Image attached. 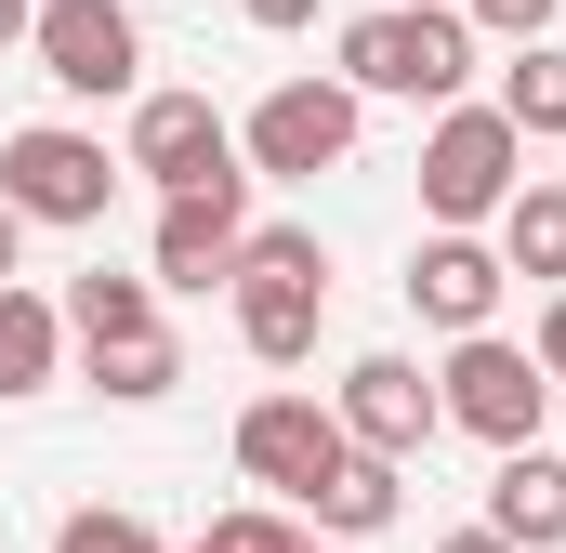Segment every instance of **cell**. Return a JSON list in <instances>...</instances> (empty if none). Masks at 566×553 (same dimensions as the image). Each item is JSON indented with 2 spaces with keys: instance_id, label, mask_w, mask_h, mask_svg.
Here are the masks:
<instances>
[{
  "instance_id": "6da1fadb",
  "label": "cell",
  "mask_w": 566,
  "mask_h": 553,
  "mask_svg": "<svg viewBox=\"0 0 566 553\" xmlns=\"http://www.w3.org/2000/svg\"><path fill=\"white\" fill-rule=\"evenodd\" d=\"M461 80H474L461 0H382V13L343 27V93H356V106H369V93H396V106H461Z\"/></svg>"
},
{
  "instance_id": "7a4b0ae2",
  "label": "cell",
  "mask_w": 566,
  "mask_h": 553,
  "mask_svg": "<svg viewBox=\"0 0 566 553\" xmlns=\"http://www.w3.org/2000/svg\"><path fill=\"white\" fill-rule=\"evenodd\" d=\"M224 303H238V343H251L264 369H303L316 330H329V238H316V225H251Z\"/></svg>"
},
{
  "instance_id": "3957f363",
  "label": "cell",
  "mask_w": 566,
  "mask_h": 553,
  "mask_svg": "<svg viewBox=\"0 0 566 553\" xmlns=\"http://www.w3.org/2000/svg\"><path fill=\"white\" fill-rule=\"evenodd\" d=\"M514 185H527V145H514L501 106H434V133H422V211H434V238L501 225Z\"/></svg>"
},
{
  "instance_id": "277c9868",
  "label": "cell",
  "mask_w": 566,
  "mask_h": 553,
  "mask_svg": "<svg viewBox=\"0 0 566 553\" xmlns=\"http://www.w3.org/2000/svg\"><path fill=\"white\" fill-rule=\"evenodd\" d=\"M356 119H369V106H356L343 80H277V93L238 119V171H251V185H316V171L356 158Z\"/></svg>"
},
{
  "instance_id": "5b68a950",
  "label": "cell",
  "mask_w": 566,
  "mask_h": 553,
  "mask_svg": "<svg viewBox=\"0 0 566 553\" xmlns=\"http://www.w3.org/2000/svg\"><path fill=\"white\" fill-rule=\"evenodd\" d=\"M106 198H119V158L93 133H66V119L0 133V211L13 225H106Z\"/></svg>"
},
{
  "instance_id": "8992f818",
  "label": "cell",
  "mask_w": 566,
  "mask_h": 553,
  "mask_svg": "<svg viewBox=\"0 0 566 553\" xmlns=\"http://www.w3.org/2000/svg\"><path fill=\"white\" fill-rule=\"evenodd\" d=\"M119 171H145L158 198H211V185H251V171H238V119H224L211 93H133Z\"/></svg>"
},
{
  "instance_id": "52a82bcc",
  "label": "cell",
  "mask_w": 566,
  "mask_h": 553,
  "mask_svg": "<svg viewBox=\"0 0 566 553\" xmlns=\"http://www.w3.org/2000/svg\"><path fill=\"white\" fill-rule=\"evenodd\" d=\"M434 409L461 421V435H488V448H541L554 383H541V356H527V343L474 330V343H448V369H434Z\"/></svg>"
},
{
  "instance_id": "ba28073f",
  "label": "cell",
  "mask_w": 566,
  "mask_h": 553,
  "mask_svg": "<svg viewBox=\"0 0 566 553\" xmlns=\"http://www.w3.org/2000/svg\"><path fill=\"white\" fill-rule=\"evenodd\" d=\"M27 53H40V80H53V93H80V106H119V93H145L133 0H40Z\"/></svg>"
},
{
  "instance_id": "9c48e42d",
  "label": "cell",
  "mask_w": 566,
  "mask_h": 553,
  "mask_svg": "<svg viewBox=\"0 0 566 553\" xmlns=\"http://www.w3.org/2000/svg\"><path fill=\"white\" fill-rule=\"evenodd\" d=\"M329 421H343V448H356V461H422L434 435H448L434 369H409V356H356V369H343V396H329Z\"/></svg>"
},
{
  "instance_id": "30bf717a",
  "label": "cell",
  "mask_w": 566,
  "mask_h": 553,
  "mask_svg": "<svg viewBox=\"0 0 566 553\" xmlns=\"http://www.w3.org/2000/svg\"><path fill=\"white\" fill-rule=\"evenodd\" d=\"M343 461H356V448H343V421L316 409V396H251V409H238V474L277 488V501H316Z\"/></svg>"
},
{
  "instance_id": "8fae6325",
  "label": "cell",
  "mask_w": 566,
  "mask_h": 553,
  "mask_svg": "<svg viewBox=\"0 0 566 553\" xmlns=\"http://www.w3.org/2000/svg\"><path fill=\"white\" fill-rule=\"evenodd\" d=\"M238 238H251V185L158 198V290H238Z\"/></svg>"
},
{
  "instance_id": "7c38bea8",
  "label": "cell",
  "mask_w": 566,
  "mask_h": 553,
  "mask_svg": "<svg viewBox=\"0 0 566 553\" xmlns=\"http://www.w3.org/2000/svg\"><path fill=\"white\" fill-rule=\"evenodd\" d=\"M501 290H514V276H501L488 238H422V251H409V303H422V330H448V343H474V330L501 316Z\"/></svg>"
},
{
  "instance_id": "4fadbf2b",
  "label": "cell",
  "mask_w": 566,
  "mask_h": 553,
  "mask_svg": "<svg viewBox=\"0 0 566 553\" xmlns=\"http://www.w3.org/2000/svg\"><path fill=\"white\" fill-rule=\"evenodd\" d=\"M488 541L566 553V461L554 448H501V474H488Z\"/></svg>"
},
{
  "instance_id": "5bb4252c",
  "label": "cell",
  "mask_w": 566,
  "mask_h": 553,
  "mask_svg": "<svg viewBox=\"0 0 566 553\" xmlns=\"http://www.w3.org/2000/svg\"><path fill=\"white\" fill-rule=\"evenodd\" d=\"M145 330H171V316H158V276H66V343H80V356H93V343H145Z\"/></svg>"
},
{
  "instance_id": "9a60e30c",
  "label": "cell",
  "mask_w": 566,
  "mask_h": 553,
  "mask_svg": "<svg viewBox=\"0 0 566 553\" xmlns=\"http://www.w3.org/2000/svg\"><path fill=\"white\" fill-rule=\"evenodd\" d=\"M53 369H66V303H40V290L13 276V290H0V396H40Z\"/></svg>"
},
{
  "instance_id": "2e32d148",
  "label": "cell",
  "mask_w": 566,
  "mask_h": 553,
  "mask_svg": "<svg viewBox=\"0 0 566 553\" xmlns=\"http://www.w3.org/2000/svg\"><path fill=\"white\" fill-rule=\"evenodd\" d=\"M80 383H93L106 409H158V396L185 383V343H171V330H145V343H93V356H80Z\"/></svg>"
},
{
  "instance_id": "e0dca14e",
  "label": "cell",
  "mask_w": 566,
  "mask_h": 553,
  "mask_svg": "<svg viewBox=\"0 0 566 553\" xmlns=\"http://www.w3.org/2000/svg\"><path fill=\"white\" fill-rule=\"evenodd\" d=\"M501 276L566 290V185H514V211H501Z\"/></svg>"
},
{
  "instance_id": "ac0fdd59",
  "label": "cell",
  "mask_w": 566,
  "mask_h": 553,
  "mask_svg": "<svg viewBox=\"0 0 566 553\" xmlns=\"http://www.w3.org/2000/svg\"><path fill=\"white\" fill-rule=\"evenodd\" d=\"M488 106L514 119V145H554V133H566V53H554V40H527V53L501 66V93H488Z\"/></svg>"
},
{
  "instance_id": "d6986e66",
  "label": "cell",
  "mask_w": 566,
  "mask_h": 553,
  "mask_svg": "<svg viewBox=\"0 0 566 553\" xmlns=\"http://www.w3.org/2000/svg\"><path fill=\"white\" fill-rule=\"evenodd\" d=\"M396 501H409V488H396V461H343L303 514H316L329 541H382V528H396Z\"/></svg>"
},
{
  "instance_id": "ffe728a7",
  "label": "cell",
  "mask_w": 566,
  "mask_h": 553,
  "mask_svg": "<svg viewBox=\"0 0 566 553\" xmlns=\"http://www.w3.org/2000/svg\"><path fill=\"white\" fill-rule=\"evenodd\" d=\"M53 553H171V541H158L145 514H106V501H80V514L53 528Z\"/></svg>"
},
{
  "instance_id": "44dd1931",
  "label": "cell",
  "mask_w": 566,
  "mask_h": 553,
  "mask_svg": "<svg viewBox=\"0 0 566 553\" xmlns=\"http://www.w3.org/2000/svg\"><path fill=\"white\" fill-rule=\"evenodd\" d=\"M198 541H211V553H303V528H290L277 501H238V514H211Z\"/></svg>"
},
{
  "instance_id": "7402d4cb",
  "label": "cell",
  "mask_w": 566,
  "mask_h": 553,
  "mask_svg": "<svg viewBox=\"0 0 566 553\" xmlns=\"http://www.w3.org/2000/svg\"><path fill=\"white\" fill-rule=\"evenodd\" d=\"M554 13H566V0H461V27H488V40H514V53L554 40Z\"/></svg>"
},
{
  "instance_id": "603a6c76",
  "label": "cell",
  "mask_w": 566,
  "mask_h": 553,
  "mask_svg": "<svg viewBox=\"0 0 566 553\" xmlns=\"http://www.w3.org/2000/svg\"><path fill=\"white\" fill-rule=\"evenodd\" d=\"M527 356H541V383L566 396V290H541V343H527Z\"/></svg>"
},
{
  "instance_id": "cb8c5ba5",
  "label": "cell",
  "mask_w": 566,
  "mask_h": 553,
  "mask_svg": "<svg viewBox=\"0 0 566 553\" xmlns=\"http://www.w3.org/2000/svg\"><path fill=\"white\" fill-rule=\"evenodd\" d=\"M238 13H251V27H277V40H290V27H316V0H238Z\"/></svg>"
},
{
  "instance_id": "d4e9b609",
  "label": "cell",
  "mask_w": 566,
  "mask_h": 553,
  "mask_svg": "<svg viewBox=\"0 0 566 553\" xmlns=\"http://www.w3.org/2000/svg\"><path fill=\"white\" fill-rule=\"evenodd\" d=\"M27 27H40V0H0V53H13V40H27Z\"/></svg>"
},
{
  "instance_id": "484cf974",
  "label": "cell",
  "mask_w": 566,
  "mask_h": 553,
  "mask_svg": "<svg viewBox=\"0 0 566 553\" xmlns=\"http://www.w3.org/2000/svg\"><path fill=\"white\" fill-rule=\"evenodd\" d=\"M13 264H27V225H13V211H0V290H13Z\"/></svg>"
},
{
  "instance_id": "4316f807",
  "label": "cell",
  "mask_w": 566,
  "mask_h": 553,
  "mask_svg": "<svg viewBox=\"0 0 566 553\" xmlns=\"http://www.w3.org/2000/svg\"><path fill=\"white\" fill-rule=\"evenodd\" d=\"M434 553H514V541H488V528H448V541H434Z\"/></svg>"
},
{
  "instance_id": "83f0119b",
  "label": "cell",
  "mask_w": 566,
  "mask_h": 553,
  "mask_svg": "<svg viewBox=\"0 0 566 553\" xmlns=\"http://www.w3.org/2000/svg\"><path fill=\"white\" fill-rule=\"evenodd\" d=\"M303 553H356V541H303Z\"/></svg>"
},
{
  "instance_id": "f1b7e54d",
  "label": "cell",
  "mask_w": 566,
  "mask_h": 553,
  "mask_svg": "<svg viewBox=\"0 0 566 553\" xmlns=\"http://www.w3.org/2000/svg\"><path fill=\"white\" fill-rule=\"evenodd\" d=\"M185 553H211V541H185Z\"/></svg>"
}]
</instances>
